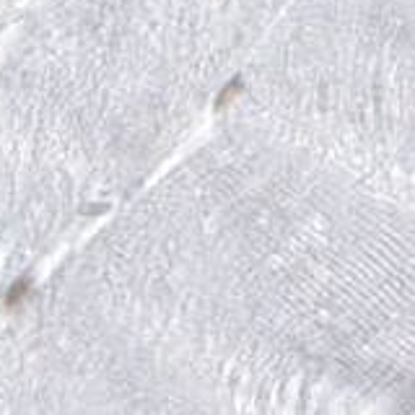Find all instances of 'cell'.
Masks as SVG:
<instances>
[{
	"instance_id": "obj_1",
	"label": "cell",
	"mask_w": 415,
	"mask_h": 415,
	"mask_svg": "<svg viewBox=\"0 0 415 415\" xmlns=\"http://www.w3.org/2000/svg\"><path fill=\"white\" fill-rule=\"evenodd\" d=\"M26 291H29V280H16V283L11 286L8 296H6V304L13 306V304H16V301H18V298L24 296Z\"/></svg>"
}]
</instances>
